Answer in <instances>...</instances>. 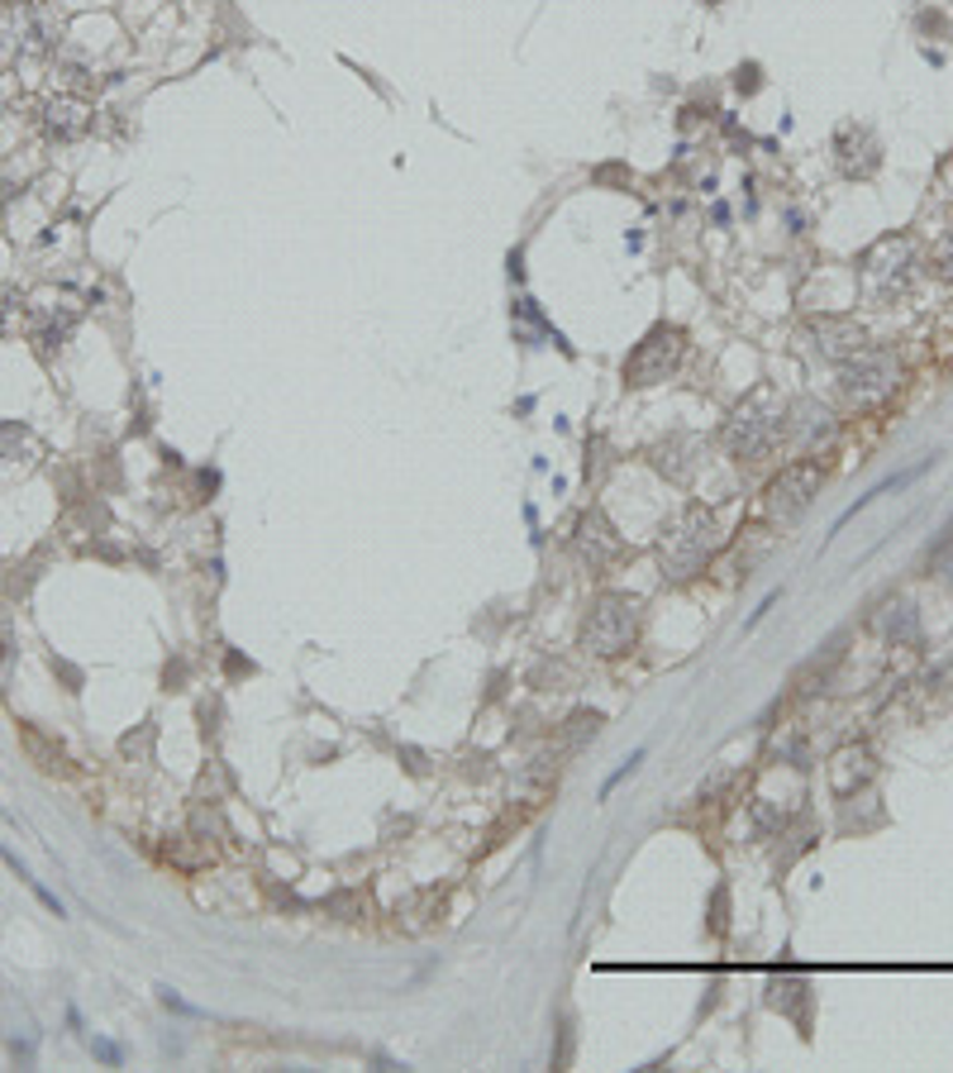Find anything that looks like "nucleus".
I'll return each mask as SVG.
<instances>
[{
  "label": "nucleus",
  "instance_id": "2eb2a0df",
  "mask_svg": "<svg viewBox=\"0 0 953 1073\" xmlns=\"http://www.w3.org/2000/svg\"><path fill=\"white\" fill-rule=\"evenodd\" d=\"M601 720H606V716H601V711H577V716L568 720V730H563V740H568V744H582L587 735H596V730H601Z\"/></svg>",
  "mask_w": 953,
  "mask_h": 1073
},
{
  "label": "nucleus",
  "instance_id": "6ab92c4d",
  "mask_svg": "<svg viewBox=\"0 0 953 1073\" xmlns=\"http://www.w3.org/2000/svg\"><path fill=\"white\" fill-rule=\"evenodd\" d=\"M730 916H725V887H716V907H710V935H725Z\"/></svg>",
  "mask_w": 953,
  "mask_h": 1073
},
{
  "label": "nucleus",
  "instance_id": "20e7f679",
  "mask_svg": "<svg viewBox=\"0 0 953 1073\" xmlns=\"http://www.w3.org/2000/svg\"><path fill=\"white\" fill-rule=\"evenodd\" d=\"M686 348H692V340H686L682 324L658 320L654 330H648L644 340L630 348V358H624V368H620L624 372V387H658V382H668L672 372L682 368Z\"/></svg>",
  "mask_w": 953,
  "mask_h": 1073
},
{
  "label": "nucleus",
  "instance_id": "ddd939ff",
  "mask_svg": "<svg viewBox=\"0 0 953 1073\" xmlns=\"http://www.w3.org/2000/svg\"><path fill=\"white\" fill-rule=\"evenodd\" d=\"M34 449V434L15 425V420H0V463H20Z\"/></svg>",
  "mask_w": 953,
  "mask_h": 1073
},
{
  "label": "nucleus",
  "instance_id": "9d476101",
  "mask_svg": "<svg viewBox=\"0 0 953 1073\" xmlns=\"http://www.w3.org/2000/svg\"><path fill=\"white\" fill-rule=\"evenodd\" d=\"M701 454H706V444H701V434H668V439L658 444L654 449V468L662 477H672V482H692V473H696V463H701Z\"/></svg>",
  "mask_w": 953,
  "mask_h": 1073
},
{
  "label": "nucleus",
  "instance_id": "f03ea898",
  "mask_svg": "<svg viewBox=\"0 0 953 1073\" xmlns=\"http://www.w3.org/2000/svg\"><path fill=\"white\" fill-rule=\"evenodd\" d=\"M639 621H644L639 597H630V592H601L587 606L582 644L596 659H620V654H630L634 640H639Z\"/></svg>",
  "mask_w": 953,
  "mask_h": 1073
},
{
  "label": "nucleus",
  "instance_id": "39448f33",
  "mask_svg": "<svg viewBox=\"0 0 953 1073\" xmlns=\"http://www.w3.org/2000/svg\"><path fill=\"white\" fill-rule=\"evenodd\" d=\"M839 387L853 406H877L901 387V363L891 348H859L839 363Z\"/></svg>",
  "mask_w": 953,
  "mask_h": 1073
},
{
  "label": "nucleus",
  "instance_id": "4468645a",
  "mask_svg": "<svg viewBox=\"0 0 953 1073\" xmlns=\"http://www.w3.org/2000/svg\"><path fill=\"white\" fill-rule=\"evenodd\" d=\"M20 320H24V296L15 292V286H0V340H5Z\"/></svg>",
  "mask_w": 953,
  "mask_h": 1073
},
{
  "label": "nucleus",
  "instance_id": "0eeeda50",
  "mask_svg": "<svg viewBox=\"0 0 953 1073\" xmlns=\"http://www.w3.org/2000/svg\"><path fill=\"white\" fill-rule=\"evenodd\" d=\"M911 258H915V248H911L906 234L877 239V244L863 253V263H859L867 296H891V292H901V286H906V277H911Z\"/></svg>",
  "mask_w": 953,
  "mask_h": 1073
},
{
  "label": "nucleus",
  "instance_id": "7ed1b4c3",
  "mask_svg": "<svg viewBox=\"0 0 953 1073\" xmlns=\"http://www.w3.org/2000/svg\"><path fill=\"white\" fill-rule=\"evenodd\" d=\"M720 549H725V529H720L716 511L686 506L678 535H672V545L662 549V583H686V577H696Z\"/></svg>",
  "mask_w": 953,
  "mask_h": 1073
},
{
  "label": "nucleus",
  "instance_id": "aec40b11",
  "mask_svg": "<svg viewBox=\"0 0 953 1073\" xmlns=\"http://www.w3.org/2000/svg\"><path fill=\"white\" fill-rule=\"evenodd\" d=\"M935 272L944 277V282H953V239H944V244L935 248Z\"/></svg>",
  "mask_w": 953,
  "mask_h": 1073
},
{
  "label": "nucleus",
  "instance_id": "9b49d317",
  "mask_svg": "<svg viewBox=\"0 0 953 1073\" xmlns=\"http://www.w3.org/2000/svg\"><path fill=\"white\" fill-rule=\"evenodd\" d=\"M811 334H815V348H820V354L835 358V363H843V358H853L859 348H867L863 324H853V320H815Z\"/></svg>",
  "mask_w": 953,
  "mask_h": 1073
},
{
  "label": "nucleus",
  "instance_id": "dca6fc26",
  "mask_svg": "<svg viewBox=\"0 0 953 1073\" xmlns=\"http://www.w3.org/2000/svg\"><path fill=\"white\" fill-rule=\"evenodd\" d=\"M639 764H644V750H634L630 758H624V764H620V768H615V774L606 778V788H601V792H606V797H610V792H615V788H620V782H624V778H630V774H634V768H639Z\"/></svg>",
  "mask_w": 953,
  "mask_h": 1073
},
{
  "label": "nucleus",
  "instance_id": "6e6552de",
  "mask_svg": "<svg viewBox=\"0 0 953 1073\" xmlns=\"http://www.w3.org/2000/svg\"><path fill=\"white\" fill-rule=\"evenodd\" d=\"M572 553L587 563L591 573L610 569V563L624 553L620 529H615V525L606 521V511H601V506H591V511H582V521H577V535H572Z\"/></svg>",
  "mask_w": 953,
  "mask_h": 1073
},
{
  "label": "nucleus",
  "instance_id": "f257e3e1",
  "mask_svg": "<svg viewBox=\"0 0 953 1073\" xmlns=\"http://www.w3.org/2000/svg\"><path fill=\"white\" fill-rule=\"evenodd\" d=\"M782 439H791V406H782L772 387L749 392L720 425V444L734 463H763L782 449Z\"/></svg>",
  "mask_w": 953,
  "mask_h": 1073
},
{
  "label": "nucleus",
  "instance_id": "f3484780",
  "mask_svg": "<svg viewBox=\"0 0 953 1073\" xmlns=\"http://www.w3.org/2000/svg\"><path fill=\"white\" fill-rule=\"evenodd\" d=\"M91 1050H95V1059H101V1064H125V1050H119V1045L115 1040H101V1035H95V1040H91Z\"/></svg>",
  "mask_w": 953,
  "mask_h": 1073
},
{
  "label": "nucleus",
  "instance_id": "f8f14e48",
  "mask_svg": "<svg viewBox=\"0 0 953 1073\" xmlns=\"http://www.w3.org/2000/svg\"><path fill=\"white\" fill-rule=\"evenodd\" d=\"M20 740H24V750H29V758L43 768V774H67V754L57 750V744H48L39 730H29V726H24V730H20Z\"/></svg>",
  "mask_w": 953,
  "mask_h": 1073
},
{
  "label": "nucleus",
  "instance_id": "1a4fd4ad",
  "mask_svg": "<svg viewBox=\"0 0 953 1073\" xmlns=\"http://www.w3.org/2000/svg\"><path fill=\"white\" fill-rule=\"evenodd\" d=\"M91 125H95V111L81 95H48L39 105V129L48 143H77L91 135Z\"/></svg>",
  "mask_w": 953,
  "mask_h": 1073
},
{
  "label": "nucleus",
  "instance_id": "412c9836",
  "mask_svg": "<svg viewBox=\"0 0 953 1073\" xmlns=\"http://www.w3.org/2000/svg\"><path fill=\"white\" fill-rule=\"evenodd\" d=\"M158 997H163V1007H172V1011H182V1017H196V1007L191 1002H182V997L172 993V987H158Z\"/></svg>",
  "mask_w": 953,
  "mask_h": 1073
},
{
  "label": "nucleus",
  "instance_id": "4be33fe9",
  "mask_svg": "<svg viewBox=\"0 0 953 1073\" xmlns=\"http://www.w3.org/2000/svg\"><path fill=\"white\" fill-rule=\"evenodd\" d=\"M734 87H739V91H758V67L749 63V67L734 72Z\"/></svg>",
  "mask_w": 953,
  "mask_h": 1073
},
{
  "label": "nucleus",
  "instance_id": "a211bd4d",
  "mask_svg": "<svg viewBox=\"0 0 953 1073\" xmlns=\"http://www.w3.org/2000/svg\"><path fill=\"white\" fill-rule=\"evenodd\" d=\"M153 735H158V730H153V726H143V730H139V740H134V735H125V740H119V750H125V754H149Z\"/></svg>",
  "mask_w": 953,
  "mask_h": 1073
},
{
  "label": "nucleus",
  "instance_id": "423d86ee",
  "mask_svg": "<svg viewBox=\"0 0 953 1073\" xmlns=\"http://www.w3.org/2000/svg\"><path fill=\"white\" fill-rule=\"evenodd\" d=\"M820 487H825V468H820L815 458H796V463H787L782 473L768 477L763 506H768L772 521H796V515L811 511V501L820 497Z\"/></svg>",
  "mask_w": 953,
  "mask_h": 1073
}]
</instances>
